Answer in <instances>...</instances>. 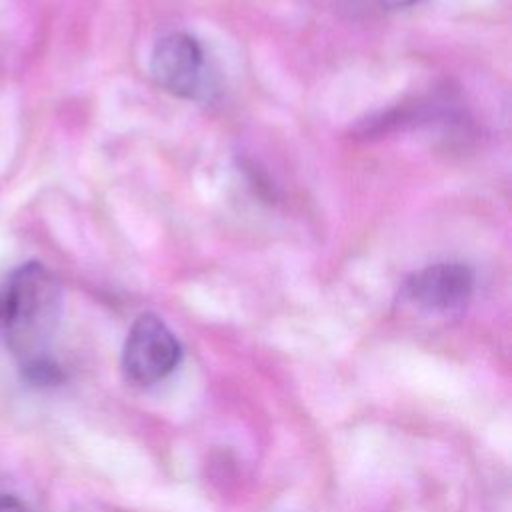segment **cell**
Segmentation results:
<instances>
[{
	"label": "cell",
	"instance_id": "2",
	"mask_svg": "<svg viewBox=\"0 0 512 512\" xmlns=\"http://www.w3.org/2000/svg\"><path fill=\"white\" fill-rule=\"evenodd\" d=\"M180 358L178 338L156 314H142L134 320L122 348V370L128 382L158 384L176 370Z\"/></svg>",
	"mask_w": 512,
	"mask_h": 512
},
{
	"label": "cell",
	"instance_id": "3",
	"mask_svg": "<svg viewBox=\"0 0 512 512\" xmlns=\"http://www.w3.org/2000/svg\"><path fill=\"white\" fill-rule=\"evenodd\" d=\"M150 70L164 90L174 96L192 98L202 82L204 54L196 38L186 32H172L162 36L150 58Z\"/></svg>",
	"mask_w": 512,
	"mask_h": 512
},
{
	"label": "cell",
	"instance_id": "5",
	"mask_svg": "<svg viewBox=\"0 0 512 512\" xmlns=\"http://www.w3.org/2000/svg\"><path fill=\"white\" fill-rule=\"evenodd\" d=\"M20 374H22V380L28 382L30 386H42V388L44 386H58L66 378L64 370L50 356L36 358V360L20 364Z\"/></svg>",
	"mask_w": 512,
	"mask_h": 512
},
{
	"label": "cell",
	"instance_id": "4",
	"mask_svg": "<svg viewBox=\"0 0 512 512\" xmlns=\"http://www.w3.org/2000/svg\"><path fill=\"white\" fill-rule=\"evenodd\" d=\"M474 290L472 270L460 262L432 264L414 274L406 284V296L426 312L450 314L462 310Z\"/></svg>",
	"mask_w": 512,
	"mask_h": 512
},
{
	"label": "cell",
	"instance_id": "1",
	"mask_svg": "<svg viewBox=\"0 0 512 512\" xmlns=\"http://www.w3.org/2000/svg\"><path fill=\"white\" fill-rule=\"evenodd\" d=\"M62 304L58 278L40 262L22 264L0 292V324L20 364L48 356Z\"/></svg>",
	"mask_w": 512,
	"mask_h": 512
},
{
	"label": "cell",
	"instance_id": "6",
	"mask_svg": "<svg viewBox=\"0 0 512 512\" xmlns=\"http://www.w3.org/2000/svg\"><path fill=\"white\" fill-rule=\"evenodd\" d=\"M0 512H34V510L14 494H0Z\"/></svg>",
	"mask_w": 512,
	"mask_h": 512
}]
</instances>
